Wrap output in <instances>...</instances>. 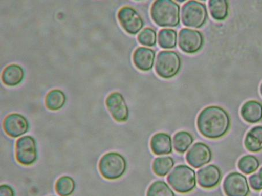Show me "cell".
I'll list each match as a JSON object with an SVG mask.
<instances>
[{
	"mask_svg": "<svg viewBox=\"0 0 262 196\" xmlns=\"http://www.w3.org/2000/svg\"><path fill=\"white\" fill-rule=\"evenodd\" d=\"M245 147L251 153H258L262 150V126L253 127L248 132L245 140Z\"/></svg>",
	"mask_w": 262,
	"mask_h": 196,
	"instance_id": "19",
	"label": "cell"
},
{
	"mask_svg": "<svg viewBox=\"0 0 262 196\" xmlns=\"http://www.w3.org/2000/svg\"><path fill=\"white\" fill-rule=\"evenodd\" d=\"M260 162L254 156L248 155L240 159L238 162V167L244 174L251 175L258 169Z\"/></svg>",
	"mask_w": 262,
	"mask_h": 196,
	"instance_id": "25",
	"label": "cell"
},
{
	"mask_svg": "<svg viewBox=\"0 0 262 196\" xmlns=\"http://www.w3.org/2000/svg\"><path fill=\"white\" fill-rule=\"evenodd\" d=\"M156 31L150 28L144 29L138 36V40L140 43L150 47L156 45Z\"/></svg>",
	"mask_w": 262,
	"mask_h": 196,
	"instance_id": "28",
	"label": "cell"
},
{
	"mask_svg": "<svg viewBox=\"0 0 262 196\" xmlns=\"http://www.w3.org/2000/svg\"><path fill=\"white\" fill-rule=\"evenodd\" d=\"M126 168L125 158L119 153H107L101 158L99 163V170L103 178L109 180L120 179Z\"/></svg>",
	"mask_w": 262,
	"mask_h": 196,
	"instance_id": "4",
	"label": "cell"
},
{
	"mask_svg": "<svg viewBox=\"0 0 262 196\" xmlns=\"http://www.w3.org/2000/svg\"><path fill=\"white\" fill-rule=\"evenodd\" d=\"M260 93H261V94L262 95V83H261V84L260 85Z\"/></svg>",
	"mask_w": 262,
	"mask_h": 196,
	"instance_id": "31",
	"label": "cell"
},
{
	"mask_svg": "<svg viewBox=\"0 0 262 196\" xmlns=\"http://www.w3.org/2000/svg\"><path fill=\"white\" fill-rule=\"evenodd\" d=\"M155 52L152 49L140 47L135 50L133 61L139 70L148 71L152 69L155 61Z\"/></svg>",
	"mask_w": 262,
	"mask_h": 196,
	"instance_id": "15",
	"label": "cell"
},
{
	"mask_svg": "<svg viewBox=\"0 0 262 196\" xmlns=\"http://www.w3.org/2000/svg\"><path fill=\"white\" fill-rule=\"evenodd\" d=\"M169 185L177 192L186 194L195 188V172L186 165L176 166L167 177Z\"/></svg>",
	"mask_w": 262,
	"mask_h": 196,
	"instance_id": "3",
	"label": "cell"
},
{
	"mask_svg": "<svg viewBox=\"0 0 262 196\" xmlns=\"http://www.w3.org/2000/svg\"><path fill=\"white\" fill-rule=\"evenodd\" d=\"M106 105L112 117L119 122L128 120L129 110L125 99L120 93L111 94L106 99Z\"/></svg>",
	"mask_w": 262,
	"mask_h": 196,
	"instance_id": "11",
	"label": "cell"
},
{
	"mask_svg": "<svg viewBox=\"0 0 262 196\" xmlns=\"http://www.w3.org/2000/svg\"><path fill=\"white\" fill-rule=\"evenodd\" d=\"M152 152L157 156L168 155L172 152L170 136L165 133H159L154 135L150 141Z\"/></svg>",
	"mask_w": 262,
	"mask_h": 196,
	"instance_id": "17",
	"label": "cell"
},
{
	"mask_svg": "<svg viewBox=\"0 0 262 196\" xmlns=\"http://www.w3.org/2000/svg\"><path fill=\"white\" fill-rule=\"evenodd\" d=\"M197 177L198 184L202 188L212 189L219 184L221 172L217 166L210 165L199 170Z\"/></svg>",
	"mask_w": 262,
	"mask_h": 196,
	"instance_id": "14",
	"label": "cell"
},
{
	"mask_svg": "<svg viewBox=\"0 0 262 196\" xmlns=\"http://www.w3.org/2000/svg\"><path fill=\"white\" fill-rule=\"evenodd\" d=\"M120 24L126 33L137 34L143 27V20L139 13L132 7H124L117 14Z\"/></svg>",
	"mask_w": 262,
	"mask_h": 196,
	"instance_id": "9",
	"label": "cell"
},
{
	"mask_svg": "<svg viewBox=\"0 0 262 196\" xmlns=\"http://www.w3.org/2000/svg\"><path fill=\"white\" fill-rule=\"evenodd\" d=\"M181 59L173 51H162L156 58L155 70L158 75L164 79L172 78L180 70Z\"/></svg>",
	"mask_w": 262,
	"mask_h": 196,
	"instance_id": "5",
	"label": "cell"
},
{
	"mask_svg": "<svg viewBox=\"0 0 262 196\" xmlns=\"http://www.w3.org/2000/svg\"><path fill=\"white\" fill-rule=\"evenodd\" d=\"M223 190L227 196H248L250 193L247 178L237 172L230 173L226 177Z\"/></svg>",
	"mask_w": 262,
	"mask_h": 196,
	"instance_id": "8",
	"label": "cell"
},
{
	"mask_svg": "<svg viewBox=\"0 0 262 196\" xmlns=\"http://www.w3.org/2000/svg\"><path fill=\"white\" fill-rule=\"evenodd\" d=\"M212 159L210 148L203 143H196L189 150L186 160L189 165L198 168L209 163Z\"/></svg>",
	"mask_w": 262,
	"mask_h": 196,
	"instance_id": "12",
	"label": "cell"
},
{
	"mask_svg": "<svg viewBox=\"0 0 262 196\" xmlns=\"http://www.w3.org/2000/svg\"><path fill=\"white\" fill-rule=\"evenodd\" d=\"M75 183L73 179L69 176L60 178L56 182V190L60 196H70L73 193Z\"/></svg>",
	"mask_w": 262,
	"mask_h": 196,
	"instance_id": "26",
	"label": "cell"
},
{
	"mask_svg": "<svg viewBox=\"0 0 262 196\" xmlns=\"http://www.w3.org/2000/svg\"><path fill=\"white\" fill-rule=\"evenodd\" d=\"M182 21L185 26L198 29L205 24L207 12L204 4L189 1L182 7Z\"/></svg>",
	"mask_w": 262,
	"mask_h": 196,
	"instance_id": "6",
	"label": "cell"
},
{
	"mask_svg": "<svg viewBox=\"0 0 262 196\" xmlns=\"http://www.w3.org/2000/svg\"><path fill=\"white\" fill-rule=\"evenodd\" d=\"M241 115L246 122L256 124L262 120V104L256 101H248L242 106Z\"/></svg>",
	"mask_w": 262,
	"mask_h": 196,
	"instance_id": "16",
	"label": "cell"
},
{
	"mask_svg": "<svg viewBox=\"0 0 262 196\" xmlns=\"http://www.w3.org/2000/svg\"><path fill=\"white\" fill-rule=\"evenodd\" d=\"M249 183L253 190L255 191L262 190V167L258 172L249 177Z\"/></svg>",
	"mask_w": 262,
	"mask_h": 196,
	"instance_id": "29",
	"label": "cell"
},
{
	"mask_svg": "<svg viewBox=\"0 0 262 196\" xmlns=\"http://www.w3.org/2000/svg\"><path fill=\"white\" fill-rule=\"evenodd\" d=\"M16 158L18 162L25 166L31 165L37 160V146L32 137L24 136L17 140Z\"/></svg>",
	"mask_w": 262,
	"mask_h": 196,
	"instance_id": "7",
	"label": "cell"
},
{
	"mask_svg": "<svg viewBox=\"0 0 262 196\" xmlns=\"http://www.w3.org/2000/svg\"><path fill=\"white\" fill-rule=\"evenodd\" d=\"M193 142L192 136L186 131H180L173 137V146L176 152L183 154Z\"/></svg>",
	"mask_w": 262,
	"mask_h": 196,
	"instance_id": "22",
	"label": "cell"
},
{
	"mask_svg": "<svg viewBox=\"0 0 262 196\" xmlns=\"http://www.w3.org/2000/svg\"><path fill=\"white\" fill-rule=\"evenodd\" d=\"M66 102V95L59 90L50 91L45 98V105L49 110L53 111L60 110L64 106Z\"/></svg>",
	"mask_w": 262,
	"mask_h": 196,
	"instance_id": "21",
	"label": "cell"
},
{
	"mask_svg": "<svg viewBox=\"0 0 262 196\" xmlns=\"http://www.w3.org/2000/svg\"><path fill=\"white\" fill-rule=\"evenodd\" d=\"M151 16L158 26L176 27L180 24V6L170 0H157L151 6Z\"/></svg>",
	"mask_w": 262,
	"mask_h": 196,
	"instance_id": "2",
	"label": "cell"
},
{
	"mask_svg": "<svg viewBox=\"0 0 262 196\" xmlns=\"http://www.w3.org/2000/svg\"><path fill=\"white\" fill-rule=\"evenodd\" d=\"M25 73L22 68L18 65L12 64L4 70L2 79L4 84L8 86H15L21 83L24 78Z\"/></svg>",
	"mask_w": 262,
	"mask_h": 196,
	"instance_id": "18",
	"label": "cell"
},
{
	"mask_svg": "<svg viewBox=\"0 0 262 196\" xmlns=\"http://www.w3.org/2000/svg\"><path fill=\"white\" fill-rule=\"evenodd\" d=\"M261 196H262V193H261Z\"/></svg>",
	"mask_w": 262,
	"mask_h": 196,
	"instance_id": "32",
	"label": "cell"
},
{
	"mask_svg": "<svg viewBox=\"0 0 262 196\" xmlns=\"http://www.w3.org/2000/svg\"><path fill=\"white\" fill-rule=\"evenodd\" d=\"M174 165L173 159L170 157L157 158L152 163V170L158 176H165Z\"/></svg>",
	"mask_w": 262,
	"mask_h": 196,
	"instance_id": "23",
	"label": "cell"
},
{
	"mask_svg": "<svg viewBox=\"0 0 262 196\" xmlns=\"http://www.w3.org/2000/svg\"><path fill=\"white\" fill-rule=\"evenodd\" d=\"M210 15L214 20H224L228 15V3L225 0H210L208 3Z\"/></svg>",
	"mask_w": 262,
	"mask_h": 196,
	"instance_id": "20",
	"label": "cell"
},
{
	"mask_svg": "<svg viewBox=\"0 0 262 196\" xmlns=\"http://www.w3.org/2000/svg\"><path fill=\"white\" fill-rule=\"evenodd\" d=\"M204 39L200 31L188 29L180 30L179 47L185 53L192 54L198 52L203 47Z\"/></svg>",
	"mask_w": 262,
	"mask_h": 196,
	"instance_id": "10",
	"label": "cell"
},
{
	"mask_svg": "<svg viewBox=\"0 0 262 196\" xmlns=\"http://www.w3.org/2000/svg\"><path fill=\"white\" fill-rule=\"evenodd\" d=\"M158 42L162 48L173 49L177 42V33L171 29H162L158 35Z\"/></svg>",
	"mask_w": 262,
	"mask_h": 196,
	"instance_id": "24",
	"label": "cell"
},
{
	"mask_svg": "<svg viewBox=\"0 0 262 196\" xmlns=\"http://www.w3.org/2000/svg\"><path fill=\"white\" fill-rule=\"evenodd\" d=\"M3 127L6 133L12 138H18L29 130V122L26 118L19 114L13 113L4 120Z\"/></svg>",
	"mask_w": 262,
	"mask_h": 196,
	"instance_id": "13",
	"label": "cell"
},
{
	"mask_svg": "<svg viewBox=\"0 0 262 196\" xmlns=\"http://www.w3.org/2000/svg\"><path fill=\"white\" fill-rule=\"evenodd\" d=\"M230 126V120L228 113L219 106L207 107L198 117V129L208 139L222 138L227 134Z\"/></svg>",
	"mask_w": 262,
	"mask_h": 196,
	"instance_id": "1",
	"label": "cell"
},
{
	"mask_svg": "<svg viewBox=\"0 0 262 196\" xmlns=\"http://www.w3.org/2000/svg\"><path fill=\"white\" fill-rule=\"evenodd\" d=\"M0 196H15L14 191L11 186L3 185L0 187Z\"/></svg>",
	"mask_w": 262,
	"mask_h": 196,
	"instance_id": "30",
	"label": "cell"
},
{
	"mask_svg": "<svg viewBox=\"0 0 262 196\" xmlns=\"http://www.w3.org/2000/svg\"><path fill=\"white\" fill-rule=\"evenodd\" d=\"M146 196H175L169 186L162 181H157L149 187Z\"/></svg>",
	"mask_w": 262,
	"mask_h": 196,
	"instance_id": "27",
	"label": "cell"
}]
</instances>
